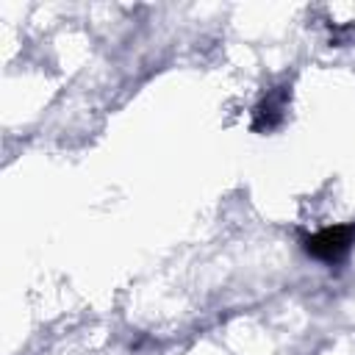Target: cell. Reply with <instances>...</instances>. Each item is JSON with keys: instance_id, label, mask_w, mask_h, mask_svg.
Here are the masks:
<instances>
[{"instance_id": "6da1fadb", "label": "cell", "mask_w": 355, "mask_h": 355, "mask_svg": "<svg viewBox=\"0 0 355 355\" xmlns=\"http://www.w3.org/2000/svg\"><path fill=\"white\" fill-rule=\"evenodd\" d=\"M355 244V225H330L302 239V250L322 261V263H338L349 255Z\"/></svg>"}, {"instance_id": "7a4b0ae2", "label": "cell", "mask_w": 355, "mask_h": 355, "mask_svg": "<svg viewBox=\"0 0 355 355\" xmlns=\"http://www.w3.org/2000/svg\"><path fill=\"white\" fill-rule=\"evenodd\" d=\"M291 100V86H275L269 89L252 108V130L255 133H272L286 119V105Z\"/></svg>"}]
</instances>
